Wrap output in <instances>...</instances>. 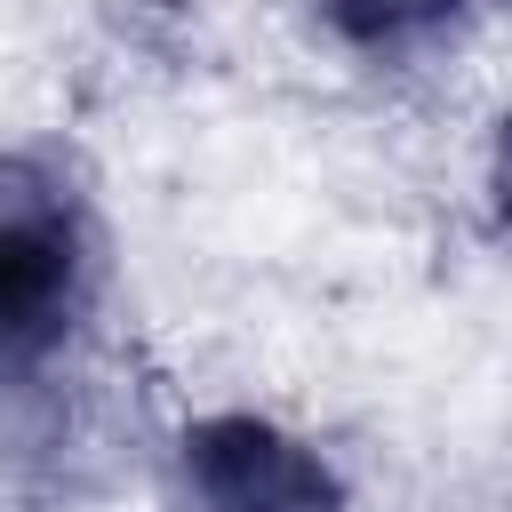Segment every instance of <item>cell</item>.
Listing matches in <instances>:
<instances>
[{
	"instance_id": "1",
	"label": "cell",
	"mask_w": 512,
	"mask_h": 512,
	"mask_svg": "<svg viewBox=\"0 0 512 512\" xmlns=\"http://www.w3.org/2000/svg\"><path fill=\"white\" fill-rule=\"evenodd\" d=\"M88 296V224L80 200L32 168L0 160V376L48 360Z\"/></svg>"
},
{
	"instance_id": "4",
	"label": "cell",
	"mask_w": 512,
	"mask_h": 512,
	"mask_svg": "<svg viewBox=\"0 0 512 512\" xmlns=\"http://www.w3.org/2000/svg\"><path fill=\"white\" fill-rule=\"evenodd\" d=\"M504 200H512V160H504Z\"/></svg>"
},
{
	"instance_id": "2",
	"label": "cell",
	"mask_w": 512,
	"mask_h": 512,
	"mask_svg": "<svg viewBox=\"0 0 512 512\" xmlns=\"http://www.w3.org/2000/svg\"><path fill=\"white\" fill-rule=\"evenodd\" d=\"M176 512H344L312 440L272 416H200L176 440Z\"/></svg>"
},
{
	"instance_id": "3",
	"label": "cell",
	"mask_w": 512,
	"mask_h": 512,
	"mask_svg": "<svg viewBox=\"0 0 512 512\" xmlns=\"http://www.w3.org/2000/svg\"><path fill=\"white\" fill-rule=\"evenodd\" d=\"M312 8L352 48H408V40L440 32V24H456L472 0H312Z\"/></svg>"
}]
</instances>
